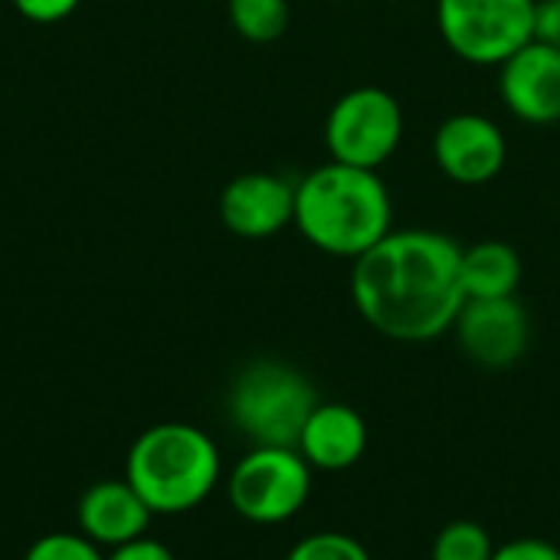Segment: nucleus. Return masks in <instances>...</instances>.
<instances>
[{"label": "nucleus", "mask_w": 560, "mask_h": 560, "mask_svg": "<svg viewBox=\"0 0 560 560\" xmlns=\"http://www.w3.org/2000/svg\"><path fill=\"white\" fill-rule=\"evenodd\" d=\"M463 246L440 230H390L351 262V302L384 338L423 345L453 331L466 302Z\"/></svg>", "instance_id": "nucleus-1"}, {"label": "nucleus", "mask_w": 560, "mask_h": 560, "mask_svg": "<svg viewBox=\"0 0 560 560\" xmlns=\"http://www.w3.org/2000/svg\"><path fill=\"white\" fill-rule=\"evenodd\" d=\"M292 226L335 259H358L394 230V200L381 171L325 161L295 180Z\"/></svg>", "instance_id": "nucleus-2"}, {"label": "nucleus", "mask_w": 560, "mask_h": 560, "mask_svg": "<svg viewBox=\"0 0 560 560\" xmlns=\"http://www.w3.org/2000/svg\"><path fill=\"white\" fill-rule=\"evenodd\" d=\"M125 479L154 515H184L217 489L220 450L190 423H158L131 443Z\"/></svg>", "instance_id": "nucleus-3"}, {"label": "nucleus", "mask_w": 560, "mask_h": 560, "mask_svg": "<svg viewBox=\"0 0 560 560\" xmlns=\"http://www.w3.org/2000/svg\"><path fill=\"white\" fill-rule=\"evenodd\" d=\"M312 381L285 361H253L230 387V420L253 446H299L318 407Z\"/></svg>", "instance_id": "nucleus-4"}, {"label": "nucleus", "mask_w": 560, "mask_h": 560, "mask_svg": "<svg viewBox=\"0 0 560 560\" xmlns=\"http://www.w3.org/2000/svg\"><path fill=\"white\" fill-rule=\"evenodd\" d=\"M407 118L394 92L381 85L348 89L325 115L328 161L381 171L404 144Z\"/></svg>", "instance_id": "nucleus-5"}, {"label": "nucleus", "mask_w": 560, "mask_h": 560, "mask_svg": "<svg viewBox=\"0 0 560 560\" xmlns=\"http://www.w3.org/2000/svg\"><path fill=\"white\" fill-rule=\"evenodd\" d=\"M535 0H436L446 49L469 66H502L535 39Z\"/></svg>", "instance_id": "nucleus-6"}, {"label": "nucleus", "mask_w": 560, "mask_h": 560, "mask_svg": "<svg viewBox=\"0 0 560 560\" xmlns=\"http://www.w3.org/2000/svg\"><path fill=\"white\" fill-rule=\"evenodd\" d=\"M230 505L253 525L295 518L312 495V466L295 446H253L230 472Z\"/></svg>", "instance_id": "nucleus-7"}, {"label": "nucleus", "mask_w": 560, "mask_h": 560, "mask_svg": "<svg viewBox=\"0 0 560 560\" xmlns=\"http://www.w3.org/2000/svg\"><path fill=\"white\" fill-rule=\"evenodd\" d=\"M433 161L446 180L482 187L505 171L509 138L495 118L482 112H456L433 131Z\"/></svg>", "instance_id": "nucleus-8"}, {"label": "nucleus", "mask_w": 560, "mask_h": 560, "mask_svg": "<svg viewBox=\"0 0 560 560\" xmlns=\"http://www.w3.org/2000/svg\"><path fill=\"white\" fill-rule=\"evenodd\" d=\"M453 331L463 354L489 371L518 364L532 345V318L515 295L463 302Z\"/></svg>", "instance_id": "nucleus-9"}, {"label": "nucleus", "mask_w": 560, "mask_h": 560, "mask_svg": "<svg viewBox=\"0 0 560 560\" xmlns=\"http://www.w3.org/2000/svg\"><path fill=\"white\" fill-rule=\"evenodd\" d=\"M499 98L525 125L560 121V49L532 39L499 66Z\"/></svg>", "instance_id": "nucleus-10"}, {"label": "nucleus", "mask_w": 560, "mask_h": 560, "mask_svg": "<svg viewBox=\"0 0 560 560\" xmlns=\"http://www.w3.org/2000/svg\"><path fill=\"white\" fill-rule=\"evenodd\" d=\"M292 217L295 184L269 171L240 174L220 194V220L240 240H269L282 233Z\"/></svg>", "instance_id": "nucleus-11"}, {"label": "nucleus", "mask_w": 560, "mask_h": 560, "mask_svg": "<svg viewBox=\"0 0 560 560\" xmlns=\"http://www.w3.org/2000/svg\"><path fill=\"white\" fill-rule=\"evenodd\" d=\"M154 512L128 479H105L79 499V532L98 548H121L141 538Z\"/></svg>", "instance_id": "nucleus-12"}, {"label": "nucleus", "mask_w": 560, "mask_h": 560, "mask_svg": "<svg viewBox=\"0 0 560 560\" xmlns=\"http://www.w3.org/2000/svg\"><path fill=\"white\" fill-rule=\"evenodd\" d=\"M302 459L322 472L351 469L368 450V423L348 404H318L299 436Z\"/></svg>", "instance_id": "nucleus-13"}, {"label": "nucleus", "mask_w": 560, "mask_h": 560, "mask_svg": "<svg viewBox=\"0 0 560 560\" xmlns=\"http://www.w3.org/2000/svg\"><path fill=\"white\" fill-rule=\"evenodd\" d=\"M459 285L469 299H512L522 285V256L505 240H479L463 246Z\"/></svg>", "instance_id": "nucleus-14"}, {"label": "nucleus", "mask_w": 560, "mask_h": 560, "mask_svg": "<svg viewBox=\"0 0 560 560\" xmlns=\"http://www.w3.org/2000/svg\"><path fill=\"white\" fill-rule=\"evenodd\" d=\"M226 13L249 43H272L289 26V0H226Z\"/></svg>", "instance_id": "nucleus-15"}, {"label": "nucleus", "mask_w": 560, "mask_h": 560, "mask_svg": "<svg viewBox=\"0 0 560 560\" xmlns=\"http://www.w3.org/2000/svg\"><path fill=\"white\" fill-rule=\"evenodd\" d=\"M492 555H495L492 535L479 522H469V518L450 522L433 538V548H430V560H492Z\"/></svg>", "instance_id": "nucleus-16"}, {"label": "nucleus", "mask_w": 560, "mask_h": 560, "mask_svg": "<svg viewBox=\"0 0 560 560\" xmlns=\"http://www.w3.org/2000/svg\"><path fill=\"white\" fill-rule=\"evenodd\" d=\"M285 560H371L368 548L345 532H315L302 538Z\"/></svg>", "instance_id": "nucleus-17"}, {"label": "nucleus", "mask_w": 560, "mask_h": 560, "mask_svg": "<svg viewBox=\"0 0 560 560\" xmlns=\"http://www.w3.org/2000/svg\"><path fill=\"white\" fill-rule=\"evenodd\" d=\"M23 560H105V555L82 532L79 535H72V532H52V535L36 538L26 548Z\"/></svg>", "instance_id": "nucleus-18"}, {"label": "nucleus", "mask_w": 560, "mask_h": 560, "mask_svg": "<svg viewBox=\"0 0 560 560\" xmlns=\"http://www.w3.org/2000/svg\"><path fill=\"white\" fill-rule=\"evenodd\" d=\"M492 560H560V548L545 538H515L502 548H495Z\"/></svg>", "instance_id": "nucleus-19"}, {"label": "nucleus", "mask_w": 560, "mask_h": 560, "mask_svg": "<svg viewBox=\"0 0 560 560\" xmlns=\"http://www.w3.org/2000/svg\"><path fill=\"white\" fill-rule=\"evenodd\" d=\"M16 7V13H23L26 20L33 23H56V20H66L79 0H10Z\"/></svg>", "instance_id": "nucleus-20"}, {"label": "nucleus", "mask_w": 560, "mask_h": 560, "mask_svg": "<svg viewBox=\"0 0 560 560\" xmlns=\"http://www.w3.org/2000/svg\"><path fill=\"white\" fill-rule=\"evenodd\" d=\"M105 560H174V555H171L167 545L141 535V538H135V541H128L121 548H112V555Z\"/></svg>", "instance_id": "nucleus-21"}, {"label": "nucleus", "mask_w": 560, "mask_h": 560, "mask_svg": "<svg viewBox=\"0 0 560 560\" xmlns=\"http://www.w3.org/2000/svg\"><path fill=\"white\" fill-rule=\"evenodd\" d=\"M535 39L560 49V0H538V7H535Z\"/></svg>", "instance_id": "nucleus-22"}, {"label": "nucleus", "mask_w": 560, "mask_h": 560, "mask_svg": "<svg viewBox=\"0 0 560 560\" xmlns=\"http://www.w3.org/2000/svg\"><path fill=\"white\" fill-rule=\"evenodd\" d=\"M535 3H538V0H535Z\"/></svg>", "instance_id": "nucleus-23"}]
</instances>
